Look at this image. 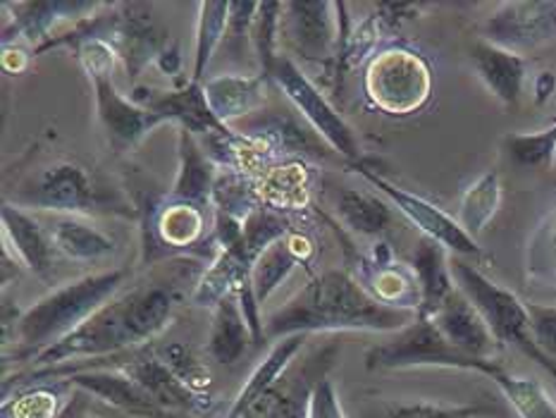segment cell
<instances>
[{
	"instance_id": "1",
	"label": "cell",
	"mask_w": 556,
	"mask_h": 418,
	"mask_svg": "<svg viewBox=\"0 0 556 418\" xmlns=\"http://www.w3.org/2000/svg\"><path fill=\"white\" fill-rule=\"evenodd\" d=\"M416 311L387 306L346 270H325L265 318V342L311 332H399Z\"/></svg>"
},
{
	"instance_id": "2",
	"label": "cell",
	"mask_w": 556,
	"mask_h": 418,
	"mask_svg": "<svg viewBox=\"0 0 556 418\" xmlns=\"http://www.w3.org/2000/svg\"><path fill=\"white\" fill-rule=\"evenodd\" d=\"M5 201L24 211L55 215L139 218V206L125 197L123 189L93 167L72 159H55L27 173L15 185V191H5Z\"/></svg>"
},
{
	"instance_id": "3",
	"label": "cell",
	"mask_w": 556,
	"mask_h": 418,
	"mask_svg": "<svg viewBox=\"0 0 556 418\" xmlns=\"http://www.w3.org/2000/svg\"><path fill=\"white\" fill-rule=\"evenodd\" d=\"M127 278L129 273L125 268H115L84 275V278L75 282L55 287L51 294L39 299L27 311H22L15 328V340H12L17 344L15 356H24L34 362L48 346L65 340L81 322H87L96 311L113 302L123 292Z\"/></svg>"
},
{
	"instance_id": "4",
	"label": "cell",
	"mask_w": 556,
	"mask_h": 418,
	"mask_svg": "<svg viewBox=\"0 0 556 418\" xmlns=\"http://www.w3.org/2000/svg\"><path fill=\"white\" fill-rule=\"evenodd\" d=\"M208 211L189 201L170 197L147 199L139 206L141 220V261L147 266H159L173 258H201L215 261L220 254L213 225H208Z\"/></svg>"
},
{
	"instance_id": "5",
	"label": "cell",
	"mask_w": 556,
	"mask_h": 418,
	"mask_svg": "<svg viewBox=\"0 0 556 418\" xmlns=\"http://www.w3.org/2000/svg\"><path fill=\"white\" fill-rule=\"evenodd\" d=\"M432 65L406 43H387L364 69L368 103L387 117H410L432 99Z\"/></svg>"
},
{
	"instance_id": "6",
	"label": "cell",
	"mask_w": 556,
	"mask_h": 418,
	"mask_svg": "<svg viewBox=\"0 0 556 418\" xmlns=\"http://www.w3.org/2000/svg\"><path fill=\"white\" fill-rule=\"evenodd\" d=\"M450 268L456 287L480 311V316L485 318L488 328L492 330L494 338H497V342L502 346H514V350L523 352L556 380V366L540 352V346L533 340L528 304H523L521 299L506 290V287L490 280L485 273L478 270L473 263L462 256H450Z\"/></svg>"
},
{
	"instance_id": "7",
	"label": "cell",
	"mask_w": 556,
	"mask_h": 418,
	"mask_svg": "<svg viewBox=\"0 0 556 418\" xmlns=\"http://www.w3.org/2000/svg\"><path fill=\"white\" fill-rule=\"evenodd\" d=\"M458 368L476 370L488 378H497L504 366L500 362H482V358L466 356L454 344L444 340V334L434 328L430 318H416L408 328L399 330L394 340L375 344L366 354L368 370H404V368Z\"/></svg>"
},
{
	"instance_id": "8",
	"label": "cell",
	"mask_w": 556,
	"mask_h": 418,
	"mask_svg": "<svg viewBox=\"0 0 556 418\" xmlns=\"http://www.w3.org/2000/svg\"><path fill=\"white\" fill-rule=\"evenodd\" d=\"M346 5L330 0H292L285 3L282 34L289 46L311 63L328 67V79H337V60L346 41Z\"/></svg>"
},
{
	"instance_id": "9",
	"label": "cell",
	"mask_w": 556,
	"mask_h": 418,
	"mask_svg": "<svg viewBox=\"0 0 556 418\" xmlns=\"http://www.w3.org/2000/svg\"><path fill=\"white\" fill-rule=\"evenodd\" d=\"M270 79L282 89V93L308 119V125L318 131V137H323L330 149L344 155L346 161L361 163V147L354 129L344 123V117L334 111V105L325 99L323 91L306 77V72L292 58H277Z\"/></svg>"
},
{
	"instance_id": "10",
	"label": "cell",
	"mask_w": 556,
	"mask_h": 418,
	"mask_svg": "<svg viewBox=\"0 0 556 418\" xmlns=\"http://www.w3.org/2000/svg\"><path fill=\"white\" fill-rule=\"evenodd\" d=\"M108 29L105 39L115 48L117 58L123 60L129 81H137L141 72L167 48L165 24L155 15L151 3H108Z\"/></svg>"
},
{
	"instance_id": "11",
	"label": "cell",
	"mask_w": 556,
	"mask_h": 418,
	"mask_svg": "<svg viewBox=\"0 0 556 418\" xmlns=\"http://www.w3.org/2000/svg\"><path fill=\"white\" fill-rule=\"evenodd\" d=\"M356 173L364 177L370 187L378 189L380 194L390 201L410 225H416L422 232V237L434 239V242L442 244L452 256L482 258V249L478 244V239L466 235L464 227L458 225V220L452 218L450 213H444L428 199L414 194V191L396 187L394 182H390V179H384L380 173L366 167L364 161L356 163Z\"/></svg>"
},
{
	"instance_id": "12",
	"label": "cell",
	"mask_w": 556,
	"mask_h": 418,
	"mask_svg": "<svg viewBox=\"0 0 556 418\" xmlns=\"http://www.w3.org/2000/svg\"><path fill=\"white\" fill-rule=\"evenodd\" d=\"M494 46L523 55L556 39V0H509L494 8L482 36Z\"/></svg>"
},
{
	"instance_id": "13",
	"label": "cell",
	"mask_w": 556,
	"mask_h": 418,
	"mask_svg": "<svg viewBox=\"0 0 556 418\" xmlns=\"http://www.w3.org/2000/svg\"><path fill=\"white\" fill-rule=\"evenodd\" d=\"M93 87V103L99 123L105 129V137L117 153H125L137 149L143 137L163 125L161 117H155L147 107L135 103L129 96L117 91L113 81V72H99V75H89Z\"/></svg>"
},
{
	"instance_id": "14",
	"label": "cell",
	"mask_w": 556,
	"mask_h": 418,
	"mask_svg": "<svg viewBox=\"0 0 556 418\" xmlns=\"http://www.w3.org/2000/svg\"><path fill=\"white\" fill-rule=\"evenodd\" d=\"M129 99L147 107L163 123H175L177 127L189 129L193 137L205 135H235V129L220 123L205 101L203 84L187 81L185 87L175 91H153V89H135Z\"/></svg>"
},
{
	"instance_id": "15",
	"label": "cell",
	"mask_w": 556,
	"mask_h": 418,
	"mask_svg": "<svg viewBox=\"0 0 556 418\" xmlns=\"http://www.w3.org/2000/svg\"><path fill=\"white\" fill-rule=\"evenodd\" d=\"M430 320L444 334V340L454 344L458 352L482 358V362H497L502 344L494 338L473 302L458 287L446 296V302Z\"/></svg>"
},
{
	"instance_id": "16",
	"label": "cell",
	"mask_w": 556,
	"mask_h": 418,
	"mask_svg": "<svg viewBox=\"0 0 556 418\" xmlns=\"http://www.w3.org/2000/svg\"><path fill=\"white\" fill-rule=\"evenodd\" d=\"M313 179H316L313 167L299 155H292V159L277 161L263 175L251 177L253 197L258 206L273 208L289 218L292 213L311 208Z\"/></svg>"
},
{
	"instance_id": "17",
	"label": "cell",
	"mask_w": 556,
	"mask_h": 418,
	"mask_svg": "<svg viewBox=\"0 0 556 418\" xmlns=\"http://www.w3.org/2000/svg\"><path fill=\"white\" fill-rule=\"evenodd\" d=\"M3 246L43 282H53L55 244L46 225L15 203L3 201Z\"/></svg>"
},
{
	"instance_id": "18",
	"label": "cell",
	"mask_w": 556,
	"mask_h": 418,
	"mask_svg": "<svg viewBox=\"0 0 556 418\" xmlns=\"http://www.w3.org/2000/svg\"><path fill=\"white\" fill-rule=\"evenodd\" d=\"M103 3H79V0H53V3H5L12 17L3 24V46L24 39L34 48L53 39V29L60 22L87 20L101 10Z\"/></svg>"
},
{
	"instance_id": "19",
	"label": "cell",
	"mask_w": 556,
	"mask_h": 418,
	"mask_svg": "<svg viewBox=\"0 0 556 418\" xmlns=\"http://www.w3.org/2000/svg\"><path fill=\"white\" fill-rule=\"evenodd\" d=\"M65 380H70L75 388L89 392L93 400H101L108 406H113L117 411H125L139 418H170V414L163 411L135 380L117 368H79L75 373L65 376Z\"/></svg>"
},
{
	"instance_id": "20",
	"label": "cell",
	"mask_w": 556,
	"mask_h": 418,
	"mask_svg": "<svg viewBox=\"0 0 556 418\" xmlns=\"http://www.w3.org/2000/svg\"><path fill=\"white\" fill-rule=\"evenodd\" d=\"M177 177L167 197L213 208V189L220 167L203 151L199 137H193L189 129L182 127H177Z\"/></svg>"
},
{
	"instance_id": "21",
	"label": "cell",
	"mask_w": 556,
	"mask_h": 418,
	"mask_svg": "<svg viewBox=\"0 0 556 418\" xmlns=\"http://www.w3.org/2000/svg\"><path fill=\"white\" fill-rule=\"evenodd\" d=\"M470 60H473L478 77L494 99L504 107H516L523 93L528 60L485 39H478L470 46Z\"/></svg>"
},
{
	"instance_id": "22",
	"label": "cell",
	"mask_w": 556,
	"mask_h": 418,
	"mask_svg": "<svg viewBox=\"0 0 556 418\" xmlns=\"http://www.w3.org/2000/svg\"><path fill=\"white\" fill-rule=\"evenodd\" d=\"M450 251L430 237H420L414 254H410L408 266L416 273V280L420 287V318H432L446 302V296L456 290L454 275L450 268Z\"/></svg>"
},
{
	"instance_id": "23",
	"label": "cell",
	"mask_w": 556,
	"mask_h": 418,
	"mask_svg": "<svg viewBox=\"0 0 556 418\" xmlns=\"http://www.w3.org/2000/svg\"><path fill=\"white\" fill-rule=\"evenodd\" d=\"M41 223L46 225L48 235H51L58 254H63L70 261H101L105 256H113L117 249L111 235H105L101 227H96L89 223V218H81V215L46 213Z\"/></svg>"
},
{
	"instance_id": "24",
	"label": "cell",
	"mask_w": 556,
	"mask_h": 418,
	"mask_svg": "<svg viewBox=\"0 0 556 418\" xmlns=\"http://www.w3.org/2000/svg\"><path fill=\"white\" fill-rule=\"evenodd\" d=\"M268 79L256 75H217L203 81V93L211 111L220 123L229 125L249 113H256L265 103Z\"/></svg>"
},
{
	"instance_id": "25",
	"label": "cell",
	"mask_w": 556,
	"mask_h": 418,
	"mask_svg": "<svg viewBox=\"0 0 556 418\" xmlns=\"http://www.w3.org/2000/svg\"><path fill=\"white\" fill-rule=\"evenodd\" d=\"M356 270H358V282L364 290L378 299V302L394 306V308H406L416 311L420 308V287L416 280V273L410 266L404 263H390V266H372L366 256H356Z\"/></svg>"
},
{
	"instance_id": "26",
	"label": "cell",
	"mask_w": 556,
	"mask_h": 418,
	"mask_svg": "<svg viewBox=\"0 0 556 418\" xmlns=\"http://www.w3.org/2000/svg\"><path fill=\"white\" fill-rule=\"evenodd\" d=\"M253 342L251 328L247 326L244 311H241L239 296L227 294L220 304L213 308V322L208 332V354L220 366H235L241 362Z\"/></svg>"
},
{
	"instance_id": "27",
	"label": "cell",
	"mask_w": 556,
	"mask_h": 418,
	"mask_svg": "<svg viewBox=\"0 0 556 418\" xmlns=\"http://www.w3.org/2000/svg\"><path fill=\"white\" fill-rule=\"evenodd\" d=\"M306 340H308V334H292V338L275 342L268 356H265L263 362L253 368V373L244 382V388L239 390V394L235 397L232 406H229L225 418H244L251 406L285 378V370L289 368V364L294 362V356L304 350Z\"/></svg>"
},
{
	"instance_id": "28",
	"label": "cell",
	"mask_w": 556,
	"mask_h": 418,
	"mask_svg": "<svg viewBox=\"0 0 556 418\" xmlns=\"http://www.w3.org/2000/svg\"><path fill=\"white\" fill-rule=\"evenodd\" d=\"M334 211L346 230L358 237H380L394 223V211L390 201L380 199L378 194H370V191L352 187H342L337 191Z\"/></svg>"
},
{
	"instance_id": "29",
	"label": "cell",
	"mask_w": 556,
	"mask_h": 418,
	"mask_svg": "<svg viewBox=\"0 0 556 418\" xmlns=\"http://www.w3.org/2000/svg\"><path fill=\"white\" fill-rule=\"evenodd\" d=\"M75 385L60 378L53 382H34L3 400V418H60Z\"/></svg>"
},
{
	"instance_id": "30",
	"label": "cell",
	"mask_w": 556,
	"mask_h": 418,
	"mask_svg": "<svg viewBox=\"0 0 556 418\" xmlns=\"http://www.w3.org/2000/svg\"><path fill=\"white\" fill-rule=\"evenodd\" d=\"M502 206V179L497 170L482 173L473 185H468L462 201H458L456 220L464 227V232L478 239L488 230Z\"/></svg>"
},
{
	"instance_id": "31",
	"label": "cell",
	"mask_w": 556,
	"mask_h": 418,
	"mask_svg": "<svg viewBox=\"0 0 556 418\" xmlns=\"http://www.w3.org/2000/svg\"><path fill=\"white\" fill-rule=\"evenodd\" d=\"M229 27V3L225 0H205L199 3V22H197V48H193V84H203L211 60L217 48L225 43Z\"/></svg>"
},
{
	"instance_id": "32",
	"label": "cell",
	"mask_w": 556,
	"mask_h": 418,
	"mask_svg": "<svg viewBox=\"0 0 556 418\" xmlns=\"http://www.w3.org/2000/svg\"><path fill=\"white\" fill-rule=\"evenodd\" d=\"M492 382L500 388L504 400L514 406L518 418H556V402L538 380L516 378L502 370Z\"/></svg>"
},
{
	"instance_id": "33",
	"label": "cell",
	"mask_w": 556,
	"mask_h": 418,
	"mask_svg": "<svg viewBox=\"0 0 556 418\" xmlns=\"http://www.w3.org/2000/svg\"><path fill=\"white\" fill-rule=\"evenodd\" d=\"M296 266L299 261L285 244V239H280V242H275L270 249L263 251L251 268V287L261 306L268 302V299L275 294V290H280L282 282L292 275Z\"/></svg>"
},
{
	"instance_id": "34",
	"label": "cell",
	"mask_w": 556,
	"mask_h": 418,
	"mask_svg": "<svg viewBox=\"0 0 556 418\" xmlns=\"http://www.w3.org/2000/svg\"><path fill=\"white\" fill-rule=\"evenodd\" d=\"M282 12L285 3H275V0H268V3H258L256 10V20H253L251 27V46L256 51L258 65H261V77L270 81V72L277 63V46H280L282 39Z\"/></svg>"
},
{
	"instance_id": "35",
	"label": "cell",
	"mask_w": 556,
	"mask_h": 418,
	"mask_svg": "<svg viewBox=\"0 0 556 418\" xmlns=\"http://www.w3.org/2000/svg\"><path fill=\"white\" fill-rule=\"evenodd\" d=\"M528 280L556 287V206L535 227L526 249Z\"/></svg>"
},
{
	"instance_id": "36",
	"label": "cell",
	"mask_w": 556,
	"mask_h": 418,
	"mask_svg": "<svg viewBox=\"0 0 556 418\" xmlns=\"http://www.w3.org/2000/svg\"><path fill=\"white\" fill-rule=\"evenodd\" d=\"M289 232H292V220H289L287 215L258 206L244 218V242L241 244H244L249 261L256 263V258L265 249L280 242Z\"/></svg>"
},
{
	"instance_id": "37",
	"label": "cell",
	"mask_w": 556,
	"mask_h": 418,
	"mask_svg": "<svg viewBox=\"0 0 556 418\" xmlns=\"http://www.w3.org/2000/svg\"><path fill=\"white\" fill-rule=\"evenodd\" d=\"M509 159L521 167H547L556 159V119L538 131H514L504 139Z\"/></svg>"
},
{
	"instance_id": "38",
	"label": "cell",
	"mask_w": 556,
	"mask_h": 418,
	"mask_svg": "<svg viewBox=\"0 0 556 418\" xmlns=\"http://www.w3.org/2000/svg\"><path fill=\"white\" fill-rule=\"evenodd\" d=\"M163 362L170 366L173 373L179 378V382L193 394H199L203 400H213V376L208 366H205L197 352L185 342H170L163 352H159Z\"/></svg>"
},
{
	"instance_id": "39",
	"label": "cell",
	"mask_w": 556,
	"mask_h": 418,
	"mask_svg": "<svg viewBox=\"0 0 556 418\" xmlns=\"http://www.w3.org/2000/svg\"><path fill=\"white\" fill-rule=\"evenodd\" d=\"M282 380L265 392L244 418H306L313 385L301 390V385H287Z\"/></svg>"
},
{
	"instance_id": "40",
	"label": "cell",
	"mask_w": 556,
	"mask_h": 418,
	"mask_svg": "<svg viewBox=\"0 0 556 418\" xmlns=\"http://www.w3.org/2000/svg\"><path fill=\"white\" fill-rule=\"evenodd\" d=\"M492 414L488 406H440L430 402H414V404H390L375 418H478Z\"/></svg>"
},
{
	"instance_id": "41",
	"label": "cell",
	"mask_w": 556,
	"mask_h": 418,
	"mask_svg": "<svg viewBox=\"0 0 556 418\" xmlns=\"http://www.w3.org/2000/svg\"><path fill=\"white\" fill-rule=\"evenodd\" d=\"M530 330L533 340L549 362L556 366V306L547 304H528Z\"/></svg>"
},
{
	"instance_id": "42",
	"label": "cell",
	"mask_w": 556,
	"mask_h": 418,
	"mask_svg": "<svg viewBox=\"0 0 556 418\" xmlns=\"http://www.w3.org/2000/svg\"><path fill=\"white\" fill-rule=\"evenodd\" d=\"M306 418H346L342 411L340 397H337L332 380L320 378L316 385H313L311 397H308Z\"/></svg>"
},
{
	"instance_id": "43",
	"label": "cell",
	"mask_w": 556,
	"mask_h": 418,
	"mask_svg": "<svg viewBox=\"0 0 556 418\" xmlns=\"http://www.w3.org/2000/svg\"><path fill=\"white\" fill-rule=\"evenodd\" d=\"M285 244L292 251L294 258L299 261V266H311L313 258H316V244H313V239L301 232V230H292L285 237Z\"/></svg>"
},
{
	"instance_id": "44",
	"label": "cell",
	"mask_w": 556,
	"mask_h": 418,
	"mask_svg": "<svg viewBox=\"0 0 556 418\" xmlns=\"http://www.w3.org/2000/svg\"><path fill=\"white\" fill-rule=\"evenodd\" d=\"M0 63H3V69L8 75H22V72L29 69L31 55L17 43H8L3 46V60H0Z\"/></svg>"
},
{
	"instance_id": "45",
	"label": "cell",
	"mask_w": 556,
	"mask_h": 418,
	"mask_svg": "<svg viewBox=\"0 0 556 418\" xmlns=\"http://www.w3.org/2000/svg\"><path fill=\"white\" fill-rule=\"evenodd\" d=\"M155 65H159V69L165 72V75L175 77L179 67H182V55H179V46L167 43L165 51L159 55V60H155Z\"/></svg>"
},
{
	"instance_id": "46",
	"label": "cell",
	"mask_w": 556,
	"mask_h": 418,
	"mask_svg": "<svg viewBox=\"0 0 556 418\" xmlns=\"http://www.w3.org/2000/svg\"><path fill=\"white\" fill-rule=\"evenodd\" d=\"M556 87V79L552 72H540L538 79H535V96H538V103H545L549 96L554 93Z\"/></svg>"
}]
</instances>
